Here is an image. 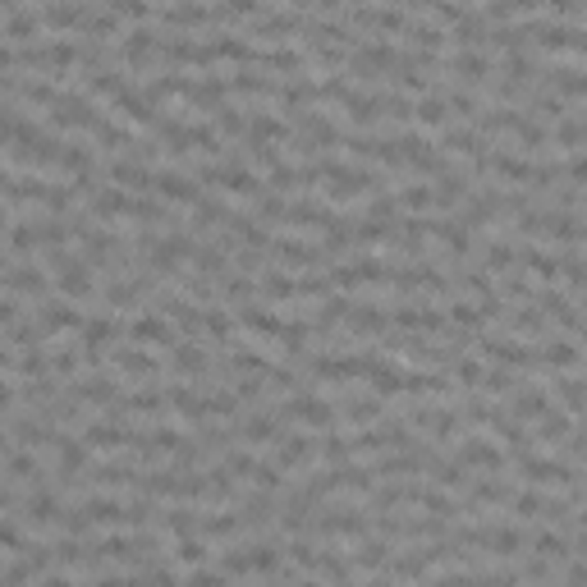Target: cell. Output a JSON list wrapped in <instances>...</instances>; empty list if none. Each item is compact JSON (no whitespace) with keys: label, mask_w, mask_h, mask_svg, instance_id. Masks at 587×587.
<instances>
[{"label":"cell","mask_w":587,"mask_h":587,"mask_svg":"<svg viewBox=\"0 0 587 587\" xmlns=\"http://www.w3.org/2000/svg\"><path fill=\"white\" fill-rule=\"evenodd\" d=\"M157 193H161L166 202H189V207H198V198H202V183H198L189 170L166 166V170H157Z\"/></svg>","instance_id":"1"},{"label":"cell","mask_w":587,"mask_h":587,"mask_svg":"<svg viewBox=\"0 0 587 587\" xmlns=\"http://www.w3.org/2000/svg\"><path fill=\"white\" fill-rule=\"evenodd\" d=\"M0 505H14V491H10L5 482H0Z\"/></svg>","instance_id":"2"}]
</instances>
